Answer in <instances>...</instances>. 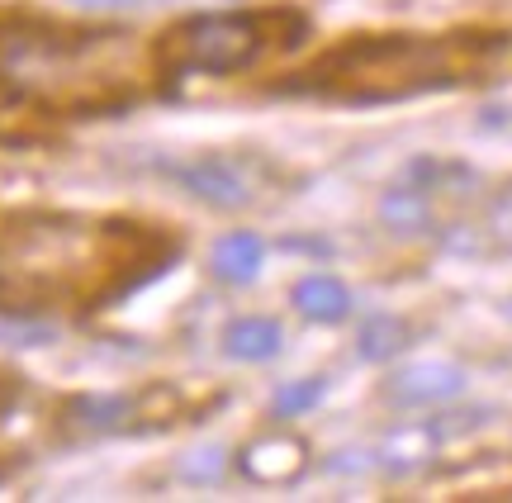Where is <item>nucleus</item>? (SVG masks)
I'll list each match as a JSON object with an SVG mask.
<instances>
[{
  "label": "nucleus",
  "mask_w": 512,
  "mask_h": 503,
  "mask_svg": "<svg viewBox=\"0 0 512 503\" xmlns=\"http://www.w3.org/2000/svg\"><path fill=\"white\" fill-rule=\"evenodd\" d=\"M456 38H418V34H380L351 38L323 53L309 72H299L285 91L347 100V105H375V100H408L422 91L460 86Z\"/></svg>",
  "instance_id": "nucleus-1"
},
{
  "label": "nucleus",
  "mask_w": 512,
  "mask_h": 503,
  "mask_svg": "<svg viewBox=\"0 0 512 503\" xmlns=\"http://www.w3.org/2000/svg\"><path fill=\"white\" fill-rule=\"evenodd\" d=\"M309 38V15L299 10H209L171 24L152 62L166 81L181 76H233L247 72L266 48H299Z\"/></svg>",
  "instance_id": "nucleus-2"
},
{
  "label": "nucleus",
  "mask_w": 512,
  "mask_h": 503,
  "mask_svg": "<svg viewBox=\"0 0 512 503\" xmlns=\"http://www.w3.org/2000/svg\"><path fill=\"white\" fill-rule=\"evenodd\" d=\"M162 171L204 205L214 209H252L275 186V167L256 152H195L162 162Z\"/></svg>",
  "instance_id": "nucleus-3"
},
{
  "label": "nucleus",
  "mask_w": 512,
  "mask_h": 503,
  "mask_svg": "<svg viewBox=\"0 0 512 503\" xmlns=\"http://www.w3.org/2000/svg\"><path fill=\"white\" fill-rule=\"evenodd\" d=\"M456 394H465V371L456 361H418V366L394 371L384 385V399L399 404V409H432V404H446Z\"/></svg>",
  "instance_id": "nucleus-4"
},
{
  "label": "nucleus",
  "mask_w": 512,
  "mask_h": 503,
  "mask_svg": "<svg viewBox=\"0 0 512 503\" xmlns=\"http://www.w3.org/2000/svg\"><path fill=\"white\" fill-rule=\"evenodd\" d=\"M309 466V442L294 432H266L238 451V470L256 485H290Z\"/></svg>",
  "instance_id": "nucleus-5"
},
{
  "label": "nucleus",
  "mask_w": 512,
  "mask_h": 503,
  "mask_svg": "<svg viewBox=\"0 0 512 503\" xmlns=\"http://www.w3.org/2000/svg\"><path fill=\"white\" fill-rule=\"evenodd\" d=\"M67 418H72L81 432H133L143 418V399L133 394H81L67 404Z\"/></svg>",
  "instance_id": "nucleus-6"
},
{
  "label": "nucleus",
  "mask_w": 512,
  "mask_h": 503,
  "mask_svg": "<svg viewBox=\"0 0 512 503\" xmlns=\"http://www.w3.org/2000/svg\"><path fill=\"white\" fill-rule=\"evenodd\" d=\"M261 261H266V243L256 233H247V228H238V233H223L219 243H214L209 271L219 280H228V285H247V280H256Z\"/></svg>",
  "instance_id": "nucleus-7"
},
{
  "label": "nucleus",
  "mask_w": 512,
  "mask_h": 503,
  "mask_svg": "<svg viewBox=\"0 0 512 503\" xmlns=\"http://www.w3.org/2000/svg\"><path fill=\"white\" fill-rule=\"evenodd\" d=\"M294 309L313 323H342L351 314V290L337 276H304L294 285Z\"/></svg>",
  "instance_id": "nucleus-8"
},
{
  "label": "nucleus",
  "mask_w": 512,
  "mask_h": 503,
  "mask_svg": "<svg viewBox=\"0 0 512 503\" xmlns=\"http://www.w3.org/2000/svg\"><path fill=\"white\" fill-rule=\"evenodd\" d=\"M380 224L389 228V233H403V238L427 233V224H432V200H427V190L413 186V181L389 186L380 200Z\"/></svg>",
  "instance_id": "nucleus-9"
},
{
  "label": "nucleus",
  "mask_w": 512,
  "mask_h": 503,
  "mask_svg": "<svg viewBox=\"0 0 512 503\" xmlns=\"http://www.w3.org/2000/svg\"><path fill=\"white\" fill-rule=\"evenodd\" d=\"M280 342H285V333L275 318H233L223 328V352L233 361H271L280 352Z\"/></svg>",
  "instance_id": "nucleus-10"
},
{
  "label": "nucleus",
  "mask_w": 512,
  "mask_h": 503,
  "mask_svg": "<svg viewBox=\"0 0 512 503\" xmlns=\"http://www.w3.org/2000/svg\"><path fill=\"white\" fill-rule=\"evenodd\" d=\"M403 347H408V328H403V318H394V314L370 318L366 328H361V337H356V352L366 356V361H389V356L403 352Z\"/></svg>",
  "instance_id": "nucleus-11"
},
{
  "label": "nucleus",
  "mask_w": 512,
  "mask_h": 503,
  "mask_svg": "<svg viewBox=\"0 0 512 503\" xmlns=\"http://www.w3.org/2000/svg\"><path fill=\"white\" fill-rule=\"evenodd\" d=\"M323 394H328V380H323V375L294 380V385H285V390L275 394V418H294V413L313 409V404H318Z\"/></svg>",
  "instance_id": "nucleus-12"
},
{
  "label": "nucleus",
  "mask_w": 512,
  "mask_h": 503,
  "mask_svg": "<svg viewBox=\"0 0 512 503\" xmlns=\"http://www.w3.org/2000/svg\"><path fill=\"white\" fill-rule=\"evenodd\" d=\"M223 466H228V456H223V447H200L190 451L181 461V475L190 480V485H214L223 475Z\"/></svg>",
  "instance_id": "nucleus-13"
},
{
  "label": "nucleus",
  "mask_w": 512,
  "mask_h": 503,
  "mask_svg": "<svg viewBox=\"0 0 512 503\" xmlns=\"http://www.w3.org/2000/svg\"><path fill=\"white\" fill-rule=\"evenodd\" d=\"M76 5H91V10H114V5H147V0H76Z\"/></svg>",
  "instance_id": "nucleus-14"
}]
</instances>
